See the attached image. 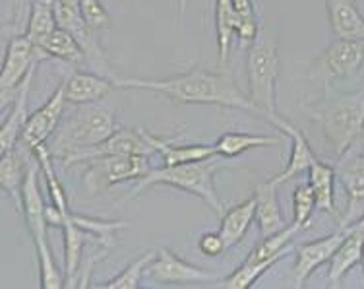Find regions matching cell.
I'll use <instances>...</instances> for the list:
<instances>
[{
  "label": "cell",
  "mask_w": 364,
  "mask_h": 289,
  "mask_svg": "<svg viewBox=\"0 0 364 289\" xmlns=\"http://www.w3.org/2000/svg\"><path fill=\"white\" fill-rule=\"evenodd\" d=\"M256 221H258L262 237L272 235L285 227V219L281 214L279 200H277V184L269 181H264L256 186Z\"/></svg>",
  "instance_id": "22"
},
{
  "label": "cell",
  "mask_w": 364,
  "mask_h": 289,
  "mask_svg": "<svg viewBox=\"0 0 364 289\" xmlns=\"http://www.w3.org/2000/svg\"><path fill=\"white\" fill-rule=\"evenodd\" d=\"M267 122L273 125V127L279 130L281 135L291 140V155H289L287 165H285L277 175L272 177L273 183L279 186V184L291 181L293 177L301 175L302 171H309L310 165H312L318 157H316V154L312 152V148H310L309 140H306V136L302 135V130H299L294 125H291L287 119H283V117H279V115L275 113L267 119Z\"/></svg>",
  "instance_id": "15"
},
{
  "label": "cell",
  "mask_w": 364,
  "mask_h": 289,
  "mask_svg": "<svg viewBox=\"0 0 364 289\" xmlns=\"http://www.w3.org/2000/svg\"><path fill=\"white\" fill-rule=\"evenodd\" d=\"M41 169L39 163H31L21 186V216L23 221L29 229V235L36 245V254L39 256L37 261H50L55 258L53 251H50L49 237H47V229H49V221H47V208L49 206L43 202L41 191H39V183H37V171Z\"/></svg>",
  "instance_id": "8"
},
{
  "label": "cell",
  "mask_w": 364,
  "mask_h": 289,
  "mask_svg": "<svg viewBox=\"0 0 364 289\" xmlns=\"http://www.w3.org/2000/svg\"><path fill=\"white\" fill-rule=\"evenodd\" d=\"M281 142H283V138H279V136L252 135V132H223V135H219L218 142L213 146L218 149L219 157L232 159V157H238V155L246 154L250 149L279 146Z\"/></svg>",
  "instance_id": "24"
},
{
  "label": "cell",
  "mask_w": 364,
  "mask_h": 289,
  "mask_svg": "<svg viewBox=\"0 0 364 289\" xmlns=\"http://www.w3.org/2000/svg\"><path fill=\"white\" fill-rule=\"evenodd\" d=\"M221 169V162L218 157L211 159H203V162L194 163H181V165H163L157 169L147 171L140 181H136V186L128 198H136L140 192L151 186H171V189H178V191L190 192L205 204L213 208L219 216H223L225 206L215 189V173Z\"/></svg>",
  "instance_id": "2"
},
{
  "label": "cell",
  "mask_w": 364,
  "mask_h": 289,
  "mask_svg": "<svg viewBox=\"0 0 364 289\" xmlns=\"http://www.w3.org/2000/svg\"><path fill=\"white\" fill-rule=\"evenodd\" d=\"M337 179L347 194L345 214L339 219V227L355 226L364 218V152L350 148L339 157Z\"/></svg>",
  "instance_id": "9"
},
{
  "label": "cell",
  "mask_w": 364,
  "mask_h": 289,
  "mask_svg": "<svg viewBox=\"0 0 364 289\" xmlns=\"http://www.w3.org/2000/svg\"><path fill=\"white\" fill-rule=\"evenodd\" d=\"M43 58L45 55L37 49L36 43L26 33H16L10 39L6 53H4V61H2V70H0V103L2 107L14 101L16 92L21 82Z\"/></svg>",
  "instance_id": "7"
},
{
  "label": "cell",
  "mask_w": 364,
  "mask_h": 289,
  "mask_svg": "<svg viewBox=\"0 0 364 289\" xmlns=\"http://www.w3.org/2000/svg\"><path fill=\"white\" fill-rule=\"evenodd\" d=\"M277 76H279V55L277 45L259 36L250 45L246 58V80L248 99L259 111L262 119L277 113Z\"/></svg>",
  "instance_id": "4"
},
{
  "label": "cell",
  "mask_w": 364,
  "mask_h": 289,
  "mask_svg": "<svg viewBox=\"0 0 364 289\" xmlns=\"http://www.w3.org/2000/svg\"><path fill=\"white\" fill-rule=\"evenodd\" d=\"M364 66V39H336L318 57L326 78H349Z\"/></svg>",
  "instance_id": "14"
},
{
  "label": "cell",
  "mask_w": 364,
  "mask_h": 289,
  "mask_svg": "<svg viewBox=\"0 0 364 289\" xmlns=\"http://www.w3.org/2000/svg\"><path fill=\"white\" fill-rule=\"evenodd\" d=\"M232 4L237 8V12L240 18H258L252 0H232Z\"/></svg>",
  "instance_id": "36"
},
{
  "label": "cell",
  "mask_w": 364,
  "mask_h": 289,
  "mask_svg": "<svg viewBox=\"0 0 364 289\" xmlns=\"http://www.w3.org/2000/svg\"><path fill=\"white\" fill-rule=\"evenodd\" d=\"M345 237H347V229L339 227L336 233H329L322 239L310 241V243H304L296 248V258H294L293 266L294 288H304L310 275L333 258V254H336L337 248L341 247Z\"/></svg>",
  "instance_id": "13"
},
{
  "label": "cell",
  "mask_w": 364,
  "mask_h": 289,
  "mask_svg": "<svg viewBox=\"0 0 364 289\" xmlns=\"http://www.w3.org/2000/svg\"><path fill=\"white\" fill-rule=\"evenodd\" d=\"M312 119L320 125L328 148L341 157L353 148L364 128V93L347 98H326L310 109Z\"/></svg>",
  "instance_id": "3"
},
{
  "label": "cell",
  "mask_w": 364,
  "mask_h": 289,
  "mask_svg": "<svg viewBox=\"0 0 364 289\" xmlns=\"http://www.w3.org/2000/svg\"><path fill=\"white\" fill-rule=\"evenodd\" d=\"M304 231L301 226H296V224H291V226H285L279 231L272 233V235H266V237H262L258 245L250 251V254L246 256V261H266V258H272L275 254L285 253V251H293V245H291V241L296 233Z\"/></svg>",
  "instance_id": "29"
},
{
  "label": "cell",
  "mask_w": 364,
  "mask_h": 289,
  "mask_svg": "<svg viewBox=\"0 0 364 289\" xmlns=\"http://www.w3.org/2000/svg\"><path fill=\"white\" fill-rule=\"evenodd\" d=\"M147 275L157 283H167V285H181V283H210L215 282L219 274L208 272L200 268L196 264L182 261L178 254L161 247L157 251V256L147 268Z\"/></svg>",
  "instance_id": "11"
},
{
  "label": "cell",
  "mask_w": 364,
  "mask_h": 289,
  "mask_svg": "<svg viewBox=\"0 0 364 289\" xmlns=\"http://www.w3.org/2000/svg\"><path fill=\"white\" fill-rule=\"evenodd\" d=\"M157 256V251H147L141 256H138L136 261L130 262L127 268L122 270L119 275H114L112 280L105 282L101 288L105 289H138L141 283V278L149 268V264L154 262Z\"/></svg>",
  "instance_id": "31"
},
{
  "label": "cell",
  "mask_w": 364,
  "mask_h": 289,
  "mask_svg": "<svg viewBox=\"0 0 364 289\" xmlns=\"http://www.w3.org/2000/svg\"><path fill=\"white\" fill-rule=\"evenodd\" d=\"M64 85V95L70 105H90L105 99L117 90V84L111 76L105 74H90V72H74Z\"/></svg>",
  "instance_id": "18"
},
{
  "label": "cell",
  "mask_w": 364,
  "mask_h": 289,
  "mask_svg": "<svg viewBox=\"0 0 364 289\" xmlns=\"http://www.w3.org/2000/svg\"><path fill=\"white\" fill-rule=\"evenodd\" d=\"M80 8L91 29H107L111 26V16L101 0H80Z\"/></svg>",
  "instance_id": "33"
},
{
  "label": "cell",
  "mask_w": 364,
  "mask_h": 289,
  "mask_svg": "<svg viewBox=\"0 0 364 289\" xmlns=\"http://www.w3.org/2000/svg\"><path fill=\"white\" fill-rule=\"evenodd\" d=\"M198 248H200V253L205 254V256H219L221 253L227 251V245H225L223 237H221V233H205L200 237L198 241Z\"/></svg>",
  "instance_id": "35"
},
{
  "label": "cell",
  "mask_w": 364,
  "mask_h": 289,
  "mask_svg": "<svg viewBox=\"0 0 364 289\" xmlns=\"http://www.w3.org/2000/svg\"><path fill=\"white\" fill-rule=\"evenodd\" d=\"M66 103L68 101H66V95H64V85L60 84L36 113L29 115L20 146L28 148L29 152H33L39 146H45L50 136H55L56 128H58L60 119H63Z\"/></svg>",
  "instance_id": "12"
},
{
  "label": "cell",
  "mask_w": 364,
  "mask_h": 289,
  "mask_svg": "<svg viewBox=\"0 0 364 289\" xmlns=\"http://www.w3.org/2000/svg\"><path fill=\"white\" fill-rule=\"evenodd\" d=\"M190 0H175L176 4V23L181 26L182 20H184V14H186V6H188Z\"/></svg>",
  "instance_id": "37"
},
{
  "label": "cell",
  "mask_w": 364,
  "mask_h": 289,
  "mask_svg": "<svg viewBox=\"0 0 364 289\" xmlns=\"http://www.w3.org/2000/svg\"><path fill=\"white\" fill-rule=\"evenodd\" d=\"M254 219H256V194L238 202L237 206H232L229 210H225L223 216H221L219 233H221L227 248L235 247L242 241Z\"/></svg>",
  "instance_id": "23"
},
{
  "label": "cell",
  "mask_w": 364,
  "mask_h": 289,
  "mask_svg": "<svg viewBox=\"0 0 364 289\" xmlns=\"http://www.w3.org/2000/svg\"><path fill=\"white\" fill-rule=\"evenodd\" d=\"M56 28H58V21H56L55 6L50 2H45V0L33 2L23 33L36 43V47H39Z\"/></svg>",
  "instance_id": "30"
},
{
  "label": "cell",
  "mask_w": 364,
  "mask_h": 289,
  "mask_svg": "<svg viewBox=\"0 0 364 289\" xmlns=\"http://www.w3.org/2000/svg\"><path fill=\"white\" fill-rule=\"evenodd\" d=\"M291 251H285V253L275 254L272 258H266V261H245L240 264V268H237L232 274H229L225 280L218 282L219 288L225 289H248L252 288L254 283L258 282L262 275L266 274L267 270H272L281 258H285Z\"/></svg>",
  "instance_id": "28"
},
{
  "label": "cell",
  "mask_w": 364,
  "mask_h": 289,
  "mask_svg": "<svg viewBox=\"0 0 364 289\" xmlns=\"http://www.w3.org/2000/svg\"><path fill=\"white\" fill-rule=\"evenodd\" d=\"M119 130V125L114 120V115L103 107H85L76 115H72L70 120L64 125L60 132H56L55 140L49 146L53 157L60 159L80 148H91L97 146L109 136Z\"/></svg>",
  "instance_id": "5"
},
{
  "label": "cell",
  "mask_w": 364,
  "mask_h": 289,
  "mask_svg": "<svg viewBox=\"0 0 364 289\" xmlns=\"http://www.w3.org/2000/svg\"><path fill=\"white\" fill-rule=\"evenodd\" d=\"M364 251V218L357 221L355 226L347 227V237L337 248L333 258L329 261L328 270V285L329 288H339L341 280L349 274L350 270L363 261Z\"/></svg>",
  "instance_id": "17"
},
{
  "label": "cell",
  "mask_w": 364,
  "mask_h": 289,
  "mask_svg": "<svg viewBox=\"0 0 364 289\" xmlns=\"http://www.w3.org/2000/svg\"><path fill=\"white\" fill-rule=\"evenodd\" d=\"M360 264H363V272H364V251H363V261H360Z\"/></svg>",
  "instance_id": "38"
},
{
  "label": "cell",
  "mask_w": 364,
  "mask_h": 289,
  "mask_svg": "<svg viewBox=\"0 0 364 289\" xmlns=\"http://www.w3.org/2000/svg\"><path fill=\"white\" fill-rule=\"evenodd\" d=\"M151 169L144 155H109L87 162L84 186L90 194H101L111 186L128 181H140Z\"/></svg>",
  "instance_id": "6"
},
{
  "label": "cell",
  "mask_w": 364,
  "mask_h": 289,
  "mask_svg": "<svg viewBox=\"0 0 364 289\" xmlns=\"http://www.w3.org/2000/svg\"><path fill=\"white\" fill-rule=\"evenodd\" d=\"M37 49L41 51L45 58H56V61H63L66 64H74V66L82 64L85 61V53L82 49L80 41L72 36L68 29L60 28V26Z\"/></svg>",
  "instance_id": "26"
},
{
  "label": "cell",
  "mask_w": 364,
  "mask_h": 289,
  "mask_svg": "<svg viewBox=\"0 0 364 289\" xmlns=\"http://www.w3.org/2000/svg\"><path fill=\"white\" fill-rule=\"evenodd\" d=\"M117 88L149 90L161 93L176 105H218L240 109L246 113L258 115L248 95L238 90L231 74L211 72L205 68H190L186 72L168 78H112Z\"/></svg>",
  "instance_id": "1"
},
{
  "label": "cell",
  "mask_w": 364,
  "mask_h": 289,
  "mask_svg": "<svg viewBox=\"0 0 364 289\" xmlns=\"http://www.w3.org/2000/svg\"><path fill=\"white\" fill-rule=\"evenodd\" d=\"M155 149L151 144L146 140V136L140 130H128V128H119L112 136L103 140L97 146L91 148L74 149L70 154L63 157L64 167H72L76 163H87L99 157H109V155H147L154 154Z\"/></svg>",
  "instance_id": "10"
},
{
  "label": "cell",
  "mask_w": 364,
  "mask_h": 289,
  "mask_svg": "<svg viewBox=\"0 0 364 289\" xmlns=\"http://www.w3.org/2000/svg\"><path fill=\"white\" fill-rule=\"evenodd\" d=\"M31 163L26 162V157L18 152L12 149L8 154L2 155L0 159V186L2 192L14 200L16 210H21V186L28 175V169Z\"/></svg>",
  "instance_id": "25"
},
{
  "label": "cell",
  "mask_w": 364,
  "mask_h": 289,
  "mask_svg": "<svg viewBox=\"0 0 364 289\" xmlns=\"http://www.w3.org/2000/svg\"><path fill=\"white\" fill-rule=\"evenodd\" d=\"M316 212V196L310 183L299 184L293 192V221L302 229H309Z\"/></svg>",
  "instance_id": "32"
},
{
  "label": "cell",
  "mask_w": 364,
  "mask_h": 289,
  "mask_svg": "<svg viewBox=\"0 0 364 289\" xmlns=\"http://www.w3.org/2000/svg\"><path fill=\"white\" fill-rule=\"evenodd\" d=\"M310 186L314 191L316 196V210H322L331 218H336L337 221L341 219V214L337 212L336 208V179L337 171L333 165L316 159L310 165Z\"/></svg>",
  "instance_id": "21"
},
{
  "label": "cell",
  "mask_w": 364,
  "mask_h": 289,
  "mask_svg": "<svg viewBox=\"0 0 364 289\" xmlns=\"http://www.w3.org/2000/svg\"><path fill=\"white\" fill-rule=\"evenodd\" d=\"M37 66L33 70L29 72L26 80L21 82V85L16 92L14 103H12V109L10 113L6 115V119L2 120V127H0V154L4 155L8 152L18 148V144L21 142V136H23V130H26V125H28L29 113H28V95L29 88H31V82H33V76H36Z\"/></svg>",
  "instance_id": "16"
},
{
  "label": "cell",
  "mask_w": 364,
  "mask_h": 289,
  "mask_svg": "<svg viewBox=\"0 0 364 289\" xmlns=\"http://www.w3.org/2000/svg\"><path fill=\"white\" fill-rule=\"evenodd\" d=\"M10 2V10H12V20H10V28H26L28 26L29 12H31V6L37 0H8ZM45 2H50L55 4V0H45Z\"/></svg>",
  "instance_id": "34"
},
{
  "label": "cell",
  "mask_w": 364,
  "mask_h": 289,
  "mask_svg": "<svg viewBox=\"0 0 364 289\" xmlns=\"http://www.w3.org/2000/svg\"><path fill=\"white\" fill-rule=\"evenodd\" d=\"M336 39H364V14L355 0H323Z\"/></svg>",
  "instance_id": "19"
},
{
  "label": "cell",
  "mask_w": 364,
  "mask_h": 289,
  "mask_svg": "<svg viewBox=\"0 0 364 289\" xmlns=\"http://www.w3.org/2000/svg\"><path fill=\"white\" fill-rule=\"evenodd\" d=\"M240 16L232 0H215V31H218L219 61L227 63L231 55L232 39L237 37V26Z\"/></svg>",
  "instance_id": "27"
},
{
  "label": "cell",
  "mask_w": 364,
  "mask_h": 289,
  "mask_svg": "<svg viewBox=\"0 0 364 289\" xmlns=\"http://www.w3.org/2000/svg\"><path fill=\"white\" fill-rule=\"evenodd\" d=\"M146 140L151 144V148L163 157V165H181V163L203 162L218 157V149L213 144H175L173 140H163L155 135H149L141 128Z\"/></svg>",
  "instance_id": "20"
}]
</instances>
